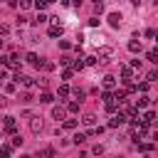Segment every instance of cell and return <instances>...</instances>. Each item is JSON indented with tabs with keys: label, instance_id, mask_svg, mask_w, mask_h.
Instances as JSON below:
<instances>
[{
	"label": "cell",
	"instance_id": "cell-1",
	"mask_svg": "<svg viewBox=\"0 0 158 158\" xmlns=\"http://www.w3.org/2000/svg\"><path fill=\"white\" fill-rule=\"evenodd\" d=\"M101 99H104L106 111H116V106H118V104L114 101V94H111V91H104V96H101Z\"/></svg>",
	"mask_w": 158,
	"mask_h": 158
},
{
	"label": "cell",
	"instance_id": "cell-2",
	"mask_svg": "<svg viewBox=\"0 0 158 158\" xmlns=\"http://www.w3.org/2000/svg\"><path fill=\"white\" fill-rule=\"evenodd\" d=\"M42 128H44V121H42V116H32V118H30V131H32V133H40Z\"/></svg>",
	"mask_w": 158,
	"mask_h": 158
},
{
	"label": "cell",
	"instance_id": "cell-3",
	"mask_svg": "<svg viewBox=\"0 0 158 158\" xmlns=\"http://www.w3.org/2000/svg\"><path fill=\"white\" fill-rule=\"evenodd\" d=\"M2 126H5V131H7V133H15V128H17L15 116H5V118H2Z\"/></svg>",
	"mask_w": 158,
	"mask_h": 158
},
{
	"label": "cell",
	"instance_id": "cell-4",
	"mask_svg": "<svg viewBox=\"0 0 158 158\" xmlns=\"http://www.w3.org/2000/svg\"><path fill=\"white\" fill-rule=\"evenodd\" d=\"M15 84H22V86H32L35 81H32L30 77H25V74H20V72H17V74H15Z\"/></svg>",
	"mask_w": 158,
	"mask_h": 158
},
{
	"label": "cell",
	"instance_id": "cell-5",
	"mask_svg": "<svg viewBox=\"0 0 158 158\" xmlns=\"http://www.w3.org/2000/svg\"><path fill=\"white\" fill-rule=\"evenodd\" d=\"M121 20H123L121 12H111V15H109V25H111V27H121Z\"/></svg>",
	"mask_w": 158,
	"mask_h": 158
},
{
	"label": "cell",
	"instance_id": "cell-6",
	"mask_svg": "<svg viewBox=\"0 0 158 158\" xmlns=\"http://www.w3.org/2000/svg\"><path fill=\"white\" fill-rule=\"evenodd\" d=\"M104 89H106V91H114V89H116V79H114L111 74L104 77Z\"/></svg>",
	"mask_w": 158,
	"mask_h": 158
},
{
	"label": "cell",
	"instance_id": "cell-7",
	"mask_svg": "<svg viewBox=\"0 0 158 158\" xmlns=\"http://www.w3.org/2000/svg\"><path fill=\"white\" fill-rule=\"evenodd\" d=\"M81 123H84V126H94V123H96V114H91V111L84 114V116H81Z\"/></svg>",
	"mask_w": 158,
	"mask_h": 158
},
{
	"label": "cell",
	"instance_id": "cell-8",
	"mask_svg": "<svg viewBox=\"0 0 158 158\" xmlns=\"http://www.w3.org/2000/svg\"><path fill=\"white\" fill-rule=\"evenodd\" d=\"M123 121H126V116H123V114H118V116H114V118L109 121V128H118Z\"/></svg>",
	"mask_w": 158,
	"mask_h": 158
},
{
	"label": "cell",
	"instance_id": "cell-9",
	"mask_svg": "<svg viewBox=\"0 0 158 158\" xmlns=\"http://www.w3.org/2000/svg\"><path fill=\"white\" fill-rule=\"evenodd\" d=\"M111 54H114V49H111V47H99V57H101V62H106Z\"/></svg>",
	"mask_w": 158,
	"mask_h": 158
},
{
	"label": "cell",
	"instance_id": "cell-10",
	"mask_svg": "<svg viewBox=\"0 0 158 158\" xmlns=\"http://www.w3.org/2000/svg\"><path fill=\"white\" fill-rule=\"evenodd\" d=\"M27 62H30L32 67H42V64H44V62H42V59H40L35 52H30V54H27Z\"/></svg>",
	"mask_w": 158,
	"mask_h": 158
},
{
	"label": "cell",
	"instance_id": "cell-11",
	"mask_svg": "<svg viewBox=\"0 0 158 158\" xmlns=\"http://www.w3.org/2000/svg\"><path fill=\"white\" fill-rule=\"evenodd\" d=\"M131 77H133V72H131V67H121V79H123L126 84H131Z\"/></svg>",
	"mask_w": 158,
	"mask_h": 158
},
{
	"label": "cell",
	"instance_id": "cell-12",
	"mask_svg": "<svg viewBox=\"0 0 158 158\" xmlns=\"http://www.w3.org/2000/svg\"><path fill=\"white\" fill-rule=\"evenodd\" d=\"M153 118H156V114H153V111H146V114L141 116V123H143V126H151Z\"/></svg>",
	"mask_w": 158,
	"mask_h": 158
},
{
	"label": "cell",
	"instance_id": "cell-13",
	"mask_svg": "<svg viewBox=\"0 0 158 158\" xmlns=\"http://www.w3.org/2000/svg\"><path fill=\"white\" fill-rule=\"evenodd\" d=\"M52 118L64 121V109H62V106H54V109H52Z\"/></svg>",
	"mask_w": 158,
	"mask_h": 158
},
{
	"label": "cell",
	"instance_id": "cell-14",
	"mask_svg": "<svg viewBox=\"0 0 158 158\" xmlns=\"http://www.w3.org/2000/svg\"><path fill=\"white\" fill-rule=\"evenodd\" d=\"M10 153H12V146H10V143L0 146V158H10Z\"/></svg>",
	"mask_w": 158,
	"mask_h": 158
},
{
	"label": "cell",
	"instance_id": "cell-15",
	"mask_svg": "<svg viewBox=\"0 0 158 158\" xmlns=\"http://www.w3.org/2000/svg\"><path fill=\"white\" fill-rule=\"evenodd\" d=\"M128 52H133V54L141 52V42H138V40H131V42H128Z\"/></svg>",
	"mask_w": 158,
	"mask_h": 158
},
{
	"label": "cell",
	"instance_id": "cell-16",
	"mask_svg": "<svg viewBox=\"0 0 158 158\" xmlns=\"http://www.w3.org/2000/svg\"><path fill=\"white\" fill-rule=\"evenodd\" d=\"M40 101H42V104H52V101H54V96H52L49 91H44V94H40Z\"/></svg>",
	"mask_w": 158,
	"mask_h": 158
},
{
	"label": "cell",
	"instance_id": "cell-17",
	"mask_svg": "<svg viewBox=\"0 0 158 158\" xmlns=\"http://www.w3.org/2000/svg\"><path fill=\"white\" fill-rule=\"evenodd\" d=\"M148 106V96H141V99H136V111L138 109H146Z\"/></svg>",
	"mask_w": 158,
	"mask_h": 158
},
{
	"label": "cell",
	"instance_id": "cell-18",
	"mask_svg": "<svg viewBox=\"0 0 158 158\" xmlns=\"http://www.w3.org/2000/svg\"><path fill=\"white\" fill-rule=\"evenodd\" d=\"M59 35H62V25H57V27L52 25L49 27V37H59Z\"/></svg>",
	"mask_w": 158,
	"mask_h": 158
},
{
	"label": "cell",
	"instance_id": "cell-19",
	"mask_svg": "<svg viewBox=\"0 0 158 158\" xmlns=\"http://www.w3.org/2000/svg\"><path fill=\"white\" fill-rule=\"evenodd\" d=\"M67 111L77 114V111H79V101H69V104H67Z\"/></svg>",
	"mask_w": 158,
	"mask_h": 158
},
{
	"label": "cell",
	"instance_id": "cell-20",
	"mask_svg": "<svg viewBox=\"0 0 158 158\" xmlns=\"http://www.w3.org/2000/svg\"><path fill=\"white\" fill-rule=\"evenodd\" d=\"M146 57H148V59H151L153 64H158V49H151V52H148Z\"/></svg>",
	"mask_w": 158,
	"mask_h": 158
},
{
	"label": "cell",
	"instance_id": "cell-21",
	"mask_svg": "<svg viewBox=\"0 0 158 158\" xmlns=\"http://www.w3.org/2000/svg\"><path fill=\"white\" fill-rule=\"evenodd\" d=\"M59 96H62V99H67V96H69V86H67V84H62V86H59Z\"/></svg>",
	"mask_w": 158,
	"mask_h": 158
},
{
	"label": "cell",
	"instance_id": "cell-22",
	"mask_svg": "<svg viewBox=\"0 0 158 158\" xmlns=\"http://www.w3.org/2000/svg\"><path fill=\"white\" fill-rule=\"evenodd\" d=\"M64 128H77V118H64Z\"/></svg>",
	"mask_w": 158,
	"mask_h": 158
},
{
	"label": "cell",
	"instance_id": "cell-23",
	"mask_svg": "<svg viewBox=\"0 0 158 158\" xmlns=\"http://www.w3.org/2000/svg\"><path fill=\"white\" fill-rule=\"evenodd\" d=\"M146 81H148V84H151V81H158V72H148V74H146Z\"/></svg>",
	"mask_w": 158,
	"mask_h": 158
},
{
	"label": "cell",
	"instance_id": "cell-24",
	"mask_svg": "<svg viewBox=\"0 0 158 158\" xmlns=\"http://www.w3.org/2000/svg\"><path fill=\"white\" fill-rule=\"evenodd\" d=\"M74 96H77V99H79V104H81V99L86 96V91H84V89H74Z\"/></svg>",
	"mask_w": 158,
	"mask_h": 158
},
{
	"label": "cell",
	"instance_id": "cell-25",
	"mask_svg": "<svg viewBox=\"0 0 158 158\" xmlns=\"http://www.w3.org/2000/svg\"><path fill=\"white\" fill-rule=\"evenodd\" d=\"M84 141H86V133H77V136H74V143H77V146L84 143Z\"/></svg>",
	"mask_w": 158,
	"mask_h": 158
},
{
	"label": "cell",
	"instance_id": "cell-26",
	"mask_svg": "<svg viewBox=\"0 0 158 158\" xmlns=\"http://www.w3.org/2000/svg\"><path fill=\"white\" fill-rule=\"evenodd\" d=\"M10 146H12V148H15V146H22V136H17V133H15V136H12V143H10Z\"/></svg>",
	"mask_w": 158,
	"mask_h": 158
},
{
	"label": "cell",
	"instance_id": "cell-27",
	"mask_svg": "<svg viewBox=\"0 0 158 158\" xmlns=\"http://www.w3.org/2000/svg\"><path fill=\"white\" fill-rule=\"evenodd\" d=\"M91 2H94V10H96V12L104 10V0H91Z\"/></svg>",
	"mask_w": 158,
	"mask_h": 158
},
{
	"label": "cell",
	"instance_id": "cell-28",
	"mask_svg": "<svg viewBox=\"0 0 158 158\" xmlns=\"http://www.w3.org/2000/svg\"><path fill=\"white\" fill-rule=\"evenodd\" d=\"M96 62H99V59H96L94 54H89V57H84V64H96Z\"/></svg>",
	"mask_w": 158,
	"mask_h": 158
},
{
	"label": "cell",
	"instance_id": "cell-29",
	"mask_svg": "<svg viewBox=\"0 0 158 158\" xmlns=\"http://www.w3.org/2000/svg\"><path fill=\"white\" fill-rule=\"evenodd\" d=\"M49 2H54V0H37V2H35V5H37V7H40V10H42V7H47V5H49Z\"/></svg>",
	"mask_w": 158,
	"mask_h": 158
},
{
	"label": "cell",
	"instance_id": "cell-30",
	"mask_svg": "<svg viewBox=\"0 0 158 158\" xmlns=\"http://www.w3.org/2000/svg\"><path fill=\"white\" fill-rule=\"evenodd\" d=\"M136 91H148V81H141V84L136 86Z\"/></svg>",
	"mask_w": 158,
	"mask_h": 158
},
{
	"label": "cell",
	"instance_id": "cell-31",
	"mask_svg": "<svg viewBox=\"0 0 158 158\" xmlns=\"http://www.w3.org/2000/svg\"><path fill=\"white\" fill-rule=\"evenodd\" d=\"M91 153H94V156H101V153H104V146H94Z\"/></svg>",
	"mask_w": 158,
	"mask_h": 158
},
{
	"label": "cell",
	"instance_id": "cell-32",
	"mask_svg": "<svg viewBox=\"0 0 158 158\" xmlns=\"http://www.w3.org/2000/svg\"><path fill=\"white\" fill-rule=\"evenodd\" d=\"M42 156H44V158H52L54 151H52V148H42Z\"/></svg>",
	"mask_w": 158,
	"mask_h": 158
},
{
	"label": "cell",
	"instance_id": "cell-33",
	"mask_svg": "<svg viewBox=\"0 0 158 158\" xmlns=\"http://www.w3.org/2000/svg\"><path fill=\"white\" fill-rule=\"evenodd\" d=\"M20 7H22V10H27V7H32V0H20Z\"/></svg>",
	"mask_w": 158,
	"mask_h": 158
},
{
	"label": "cell",
	"instance_id": "cell-34",
	"mask_svg": "<svg viewBox=\"0 0 158 158\" xmlns=\"http://www.w3.org/2000/svg\"><path fill=\"white\" fill-rule=\"evenodd\" d=\"M35 22H37V25H42V22H47V15H42V12H40V15H37V20H35Z\"/></svg>",
	"mask_w": 158,
	"mask_h": 158
},
{
	"label": "cell",
	"instance_id": "cell-35",
	"mask_svg": "<svg viewBox=\"0 0 158 158\" xmlns=\"http://www.w3.org/2000/svg\"><path fill=\"white\" fill-rule=\"evenodd\" d=\"M131 69H141V59H131Z\"/></svg>",
	"mask_w": 158,
	"mask_h": 158
},
{
	"label": "cell",
	"instance_id": "cell-36",
	"mask_svg": "<svg viewBox=\"0 0 158 158\" xmlns=\"http://www.w3.org/2000/svg\"><path fill=\"white\" fill-rule=\"evenodd\" d=\"M59 47H62V49H69V47H72V44H69V42H67V40H59Z\"/></svg>",
	"mask_w": 158,
	"mask_h": 158
},
{
	"label": "cell",
	"instance_id": "cell-37",
	"mask_svg": "<svg viewBox=\"0 0 158 158\" xmlns=\"http://www.w3.org/2000/svg\"><path fill=\"white\" fill-rule=\"evenodd\" d=\"M62 79H72V69H64L62 72Z\"/></svg>",
	"mask_w": 158,
	"mask_h": 158
},
{
	"label": "cell",
	"instance_id": "cell-38",
	"mask_svg": "<svg viewBox=\"0 0 158 158\" xmlns=\"http://www.w3.org/2000/svg\"><path fill=\"white\" fill-rule=\"evenodd\" d=\"M5 91H10V94H12V91H15V81H10V84H5Z\"/></svg>",
	"mask_w": 158,
	"mask_h": 158
},
{
	"label": "cell",
	"instance_id": "cell-39",
	"mask_svg": "<svg viewBox=\"0 0 158 158\" xmlns=\"http://www.w3.org/2000/svg\"><path fill=\"white\" fill-rule=\"evenodd\" d=\"M128 2H131V5H141V0H128Z\"/></svg>",
	"mask_w": 158,
	"mask_h": 158
},
{
	"label": "cell",
	"instance_id": "cell-40",
	"mask_svg": "<svg viewBox=\"0 0 158 158\" xmlns=\"http://www.w3.org/2000/svg\"><path fill=\"white\" fill-rule=\"evenodd\" d=\"M72 2H74V5H77V7H79V5H81V0H72Z\"/></svg>",
	"mask_w": 158,
	"mask_h": 158
},
{
	"label": "cell",
	"instance_id": "cell-41",
	"mask_svg": "<svg viewBox=\"0 0 158 158\" xmlns=\"http://www.w3.org/2000/svg\"><path fill=\"white\" fill-rule=\"evenodd\" d=\"M20 158H35V156H30V153H25V156H20Z\"/></svg>",
	"mask_w": 158,
	"mask_h": 158
},
{
	"label": "cell",
	"instance_id": "cell-42",
	"mask_svg": "<svg viewBox=\"0 0 158 158\" xmlns=\"http://www.w3.org/2000/svg\"><path fill=\"white\" fill-rule=\"evenodd\" d=\"M2 104H5V101H2V99H0V106H2Z\"/></svg>",
	"mask_w": 158,
	"mask_h": 158
}]
</instances>
